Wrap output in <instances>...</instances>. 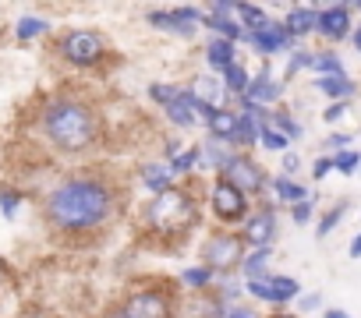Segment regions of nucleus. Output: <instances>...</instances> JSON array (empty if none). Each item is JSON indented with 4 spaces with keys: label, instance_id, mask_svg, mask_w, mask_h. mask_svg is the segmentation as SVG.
Wrapping results in <instances>:
<instances>
[{
    "label": "nucleus",
    "instance_id": "obj_1",
    "mask_svg": "<svg viewBox=\"0 0 361 318\" xmlns=\"http://www.w3.org/2000/svg\"><path fill=\"white\" fill-rule=\"evenodd\" d=\"M47 212L64 230H89L106 220L110 212V191L96 181H71L57 188L47 202Z\"/></svg>",
    "mask_w": 361,
    "mask_h": 318
},
{
    "label": "nucleus",
    "instance_id": "obj_2",
    "mask_svg": "<svg viewBox=\"0 0 361 318\" xmlns=\"http://www.w3.org/2000/svg\"><path fill=\"white\" fill-rule=\"evenodd\" d=\"M43 127H47V134H50V141H54L57 148L78 152V148H85V145L92 141V134H96V117H92V110H85L82 103L61 99V103H54V106L47 110Z\"/></svg>",
    "mask_w": 361,
    "mask_h": 318
},
{
    "label": "nucleus",
    "instance_id": "obj_3",
    "mask_svg": "<svg viewBox=\"0 0 361 318\" xmlns=\"http://www.w3.org/2000/svg\"><path fill=\"white\" fill-rule=\"evenodd\" d=\"M149 220H152V227L156 230H166V234H173V230H185L192 220H195V205H192V198L188 195H180V191H163L156 202H152V209H149Z\"/></svg>",
    "mask_w": 361,
    "mask_h": 318
},
{
    "label": "nucleus",
    "instance_id": "obj_4",
    "mask_svg": "<svg viewBox=\"0 0 361 318\" xmlns=\"http://www.w3.org/2000/svg\"><path fill=\"white\" fill-rule=\"evenodd\" d=\"M241 251H245V241H241V237H234V234H216V237H209L202 258H206L209 269H227V265L241 262Z\"/></svg>",
    "mask_w": 361,
    "mask_h": 318
},
{
    "label": "nucleus",
    "instance_id": "obj_5",
    "mask_svg": "<svg viewBox=\"0 0 361 318\" xmlns=\"http://www.w3.org/2000/svg\"><path fill=\"white\" fill-rule=\"evenodd\" d=\"M64 57H68L71 64H78V68L96 64V61L103 57V39H99L96 32H71V36L64 39Z\"/></svg>",
    "mask_w": 361,
    "mask_h": 318
},
{
    "label": "nucleus",
    "instance_id": "obj_6",
    "mask_svg": "<svg viewBox=\"0 0 361 318\" xmlns=\"http://www.w3.org/2000/svg\"><path fill=\"white\" fill-rule=\"evenodd\" d=\"M124 318H170V304L159 290H142V293L128 297Z\"/></svg>",
    "mask_w": 361,
    "mask_h": 318
},
{
    "label": "nucleus",
    "instance_id": "obj_7",
    "mask_svg": "<svg viewBox=\"0 0 361 318\" xmlns=\"http://www.w3.org/2000/svg\"><path fill=\"white\" fill-rule=\"evenodd\" d=\"M224 177H227L234 188H241V191H259V188H262V170L252 163L248 155H234L231 163L224 167Z\"/></svg>",
    "mask_w": 361,
    "mask_h": 318
},
{
    "label": "nucleus",
    "instance_id": "obj_8",
    "mask_svg": "<svg viewBox=\"0 0 361 318\" xmlns=\"http://www.w3.org/2000/svg\"><path fill=\"white\" fill-rule=\"evenodd\" d=\"M149 22L156 25V29H166V32H177V36H192L195 29H199V11L195 8H180V11H156V15H149Z\"/></svg>",
    "mask_w": 361,
    "mask_h": 318
},
{
    "label": "nucleus",
    "instance_id": "obj_9",
    "mask_svg": "<svg viewBox=\"0 0 361 318\" xmlns=\"http://www.w3.org/2000/svg\"><path fill=\"white\" fill-rule=\"evenodd\" d=\"M213 209L220 220H238L245 212V191L234 188L231 181H220L216 191H213Z\"/></svg>",
    "mask_w": 361,
    "mask_h": 318
},
{
    "label": "nucleus",
    "instance_id": "obj_10",
    "mask_svg": "<svg viewBox=\"0 0 361 318\" xmlns=\"http://www.w3.org/2000/svg\"><path fill=\"white\" fill-rule=\"evenodd\" d=\"M248 39H252L262 53H280V50H287V46L294 43V36H290L287 25H280V22H266V25L255 29Z\"/></svg>",
    "mask_w": 361,
    "mask_h": 318
},
{
    "label": "nucleus",
    "instance_id": "obj_11",
    "mask_svg": "<svg viewBox=\"0 0 361 318\" xmlns=\"http://www.w3.org/2000/svg\"><path fill=\"white\" fill-rule=\"evenodd\" d=\"M273 234H276V216H273V209L255 212V216L248 220V227H245V241H248L252 248H269Z\"/></svg>",
    "mask_w": 361,
    "mask_h": 318
},
{
    "label": "nucleus",
    "instance_id": "obj_12",
    "mask_svg": "<svg viewBox=\"0 0 361 318\" xmlns=\"http://www.w3.org/2000/svg\"><path fill=\"white\" fill-rule=\"evenodd\" d=\"M319 32L329 36V39H343V36L350 32V11H347L343 4L326 8V11L319 15Z\"/></svg>",
    "mask_w": 361,
    "mask_h": 318
},
{
    "label": "nucleus",
    "instance_id": "obj_13",
    "mask_svg": "<svg viewBox=\"0 0 361 318\" xmlns=\"http://www.w3.org/2000/svg\"><path fill=\"white\" fill-rule=\"evenodd\" d=\"M283 25H287V32H290L294 39H301V36H308L312 29H319V15H315L312 8H294Z\"/></svg>",
    "mask_w": 361,
    "mask_h": 318
},
{
    "label": "nucleus",
    "instance_id": "obj_14",
    "mask_svg": "<svg viewBox=\"0 0 361 318\" xmlns=\"http://www.w3.org/2000/svg\"><path fill=\"white\" fill-rule=\"evenodd\" d=\"M206 57H209L213 71H227L231 64H238L234 61V39H213L209 50H206Z\"/></svg>",
    "mask_w": 361,
    "mask_h": 318
},
{
    "label": "nucleus",
    "instance_id": "obj_15",
    "mask_svg": "<svg viewBox=\"0 0 361 318\" xmlns=\"http://www.w3.org/2000/svg\"><path fill=\"white\" fill-rule=\"evenodd\" d=\"M245 96H248L252 103H259V106H262V103H273V99L280 96V85H276L269 75H259V78H252V82H248V92H245Z\"/></svg>",
    "mask_w": 361,
    "mask_h": 318
},
{
    "label": "nucleus",
    "instance_id": "obj_16",
    "mask_svg": "<svg viewBox=\"0 0 361 318\" xmlns=\"http://www.w3.org/2000/svg\"><path fill=\"white\" fill-rule=\"evenodd\" d=\"M142 181H145V188H152V191H170V181H173V170L170 167H163V163H149V167H142Z\"/></svg>",
    "mask_w": 361,
    "mask_h": 318
},
{
    "label": "nucleus",
    "instance_id": "obj_17",
    "mask_svg": "<svg viewBox=\"0 0 361 318\" xmlns=\"http://www.w3.org/2000/svg\"><path fill=\"white\" fill-rule=\"evenodd\" d=\"M238 124H241V117H234V113H227V110H216L213 120H209L213 138H224V141H234V138H238Z\"/></svg>",
    "mask_w": 361,
    "mask_h": 318
},
{
    "label": "nucleus",
    "instance_id": "obj_18",
    "mask_svg": "<svg viewBox=\"0 0 361 318\" xmlns=\"http://www.w3.org/2000/svg\"><path fill=\"white\" fill-rule=\"evenodd\" d=\"M319 89H322L329 99H347V96L354 92V85H350L347 75H326V78H319Z\"/></svg>",
    "mask_w": 361,
    "mask_h": 318
},
{
    "label": "nucleus",
    "instance_id": "obj_19",
    "mask_svg": "<svg viewBox=\"0 0 361 318\" xmlns=\"http://www.w3.org/2000/svg\"><path fill=\"white\" fill-rule=\"evenodd\" d=\"M269 290H273V297L269 300H294L298 297V283L290 279V276H276V279H269Z\"/></svg>",
    "mask_w": 361,
    "mask_h": 318
},
{
    "label": "nucleus",
    "instance_id": "obj_20",
    "mask_svg": "<svg viewBox=\"0 0 361 318\" xmlns=\"http://www.w3.org/2000/svg\"><path fill=\"white\" fill-rule=\"evenodd\" d=\"M209 22V29H216L224 39H241V25L234 22V18H227V15H213V18H206Z\"/></svg>",
    "mask_w": 361,
    "mask_h": 318
},
{
    "label": "nucleus",
    "instance_id": "obj_21",
    "mask_svg": "<svg viewBox=\"0 0 361 318\" xmlns=\"http://www.w3.org/2000/svg\"><path fill=\"white\" fill-rule=\"evenodd\" d=\"M224 85H227L231 92H248V75H245V68H241V64H231V68L224 71Z\"/></svg>",
    "mask_w": 361,
    "mask_h": 318
},
{
    "label": "nucleus",
    "instance_id": "obj_22",
    "mask_svg": "<svg viewBox=\"0 0 361 318\" xmlns=\"http://www.w3.org/2000/svg\"><path fill=\"white\" fill-rule=\"evenodd\" d=\"M273 191H276L283 202H305V188L290 184L287 177H276V181H273Z\"/></svg>",
    "mask_w": 361,
    "mask_h": 318
},
{
    "label": "nucleus",
    "instance_id": "obj_23",
    "mask_svg": "<svg viewBox=\"0 0 361 318\" xmlns=\"http://www.w3.org/2000/svg\"><path fill=\"white\" fill-rule=\"evenodd\" d=\"M259 134H262V127L252 120V113H245V117H241V124H238V138H234V141H241V145H252Z\"/></svg>",
    "mask_w": 361,
    "mask_h": 318
},
{
    "label": "nucleus",
    "instance_id": "obj_24",
    "mask_svg": "<svg viewBox=\"0 0 361 318\" xmlns=\"http://www.w3.org/2000/svg\"><path fill=\"white\" fill-rule=\"evenodd\" d=\"M238 15H241V22L255 32V29H262L266 25V15H262V8H252V4H245L241 0V8H238Z\"/></svg>",
    "mask_w": 361,
    "mask_h": 318
},
{
    "label": "nucleus",
    "instance_id": "obj_25",
    "mask_svg": "<svg viewBox=\"0 0 361 318\" xmlns=\"http://www.w3.org/2000/svg\"><path fill=\"white\" fill-rule=\"evenodd\" d=\"M266 258H269L266 248H259V251L245 262V276H248V279H262V272H266Z\"/></svg>",
    "mask_w": 361,
    "mask_h": 318
},
{
    "label": "nucleus",
    "instance_id": "obj_26",
    "mask_svg": "<svg viewBox=\"0 0 361 318\" xmlns=\"http://www.w3.org/2000/svg\"><path fill=\"white\" fill-rule=\"evenodd\" d=\"M199 159H202V148H188L185 155H177V159H173L170 170H173V174H185V170H192V167L199 163Z\"/></svg>",
    "mask_w": 361,
    "mask_h": 318
},
{
    "label": "nucleus",
    "instance_id": "obj_27",
    "mask_svg": "<svg viewBox=\"0 0 361 318\" xmlns=\"http://www.w3.org/2000/svg\"><path fill=\"white\" fill-rule=\"evenodd\" d=\"M312 68L322 71V75H343V64H340V57H333V53H319Z\"/></svg>",
    "mask_w": 361,
    "mask_h": 318
},
{
    "label": "nucleus",
    "instance_id": "obj_28",
    "mask_svg": "<svg viewBox=\"0 0 361 318\" xmlns=\"http://www.w3.org/2000/svg\"><path fill=\"white\" fill-rule=\"evenodd\" d=\"M259 138H262V145H266V148H273V152H283V148H287V134H283V131H276V127H262V134H259Z\"/></svg>",
    "mask_w": 361,
    "mask_h": 318
},
{
    "label": "nucleus",
    "instance_id": "obj_29",
    "mask_svg": "<svg viewBox=\"0 0 361 318\" xmlns=\"http://www.w3.org/2000/svg\"><path fill=\"white\" fill-rule=\"evenodd\" d=\"M39 32H47V22H39V18H22L18 22V39H36Z\"/></svg>",
    "mask_w": 361,
    "mask_h": 318
},
{
    "label": "nucleus",
    "instance_id": "obj_30",
    "mask_svg": "<svg viewBox=\"0 0 361 318\" xmlns=\"http://www.w3.org/2000/svg\"><path fill=\"white\" fill-rule=\"evenodd\" d=\"M180 279H185L188 286H206V283L213 279V269H209V265H202V269H185V276H180Z\"/></svg>",
    "mask_w": 361,
    "mask_h": 318
},
{
    "label": "nucleus",
    "instance_id": "obj_31",
    "mask_svg": "<svg viewBox=\"0 0 361 318\" xmlns=\"http://www.w3.org/2000/svg\"><path fill=\"white\" fill-rule=\"evenodd\" d=\"M206 148H209V159H213V167H220V170H224V167L231 163V159H234V155H227V148L220 145V138H213V141H209Z\"/></svg>",
    "mask_w": 361,
    "mask_h": 318
},
{
    "label": "nucleus",
    "instance_id": "obj_32",
    "mask_svg": "<svg viewBox=\"0 0 361 318\" xmlns=\"http://www.w3.org/2000/svg\"><path fill=\"white\" fill-rule=\"evenodd\" d=\"M357 163H361V155H357V152H340V155L333 159V167H336L340 174H354Z\"/></svg>",
    "mask_w": 361,
    "mask_h": 318
},
{
    "label": "nucleus",
    "instance_id": "obj_33",
    "mask_svg": "<svg viewBox=\"0 0 361 318\" xmlns=\"http://www.w3.org/2000/svg\"><path fill=\"white\" fill-rule=\"evenodd\" d=\"M177 92H180V89H173V85H152V89H149V96H152L159 106H166V103H170Z\"/></svg>",
    "mask_w": 361,
    "mask_h": 318
},
{
    "label": "nucleus",
    "instance_id": "obj_34",
    "mask_svg": "<svg viewBox=\"0 0 361 318\" xmlns=\"http://www.w3.org/2000/svg\"><path fill=\"white\" fill-rule=\"evenodd\" d=\"M340 220H343V205H336V209H329V212H326V220L319 223V237H326V234H329V230H333V227H336Z\"/></svg>",
    "mask_w": 361,
    "mask_h": 318
},
{
    "label": "nucleus",
    "instance_id": "obj_35",
    "mask_svg": "<svg viewBox=\"0 0 361 318\" xmlns=\"http://www.w3.org/2000/svg\"><path fill=\"white\" fill-rule=\"evenodd\" d=\"M248 293L259 297V300H269L273 290H269V279H248Z\"/></svg>",
    "mask_w": 361,
    "mask_h": 318
},
{
    "label": "nucleus",
    "instance_id": "obj_36",
    "mask_svg": "<svg viewBox=\"0 0 361 318\" xmlns=\"http://www.w3.org/2000/svg\"><path fill=\"white\" fill-rule=\"evenodd\" d=\"M238 8H241V0H213V15H227L231 18Z\"/></svg>",
    "mask_w": 361,
    "mask_h": 318
},
{
    "label": "nucleus",
    "instance_id": "obj_37",
    "mask_svg": "<svg viewBox=\"0 0 361 318\" xmlns=\"http://www.w3.org/2000/svg\"><path fill=\"white\" fill-rule=\"evenodd\" d=\"M273 124H276V131H283V134H290V138H294V134H301V127H298L290 117H283V113H280V117H273Z\"/></svg>",
    "mask_w": 361,
    "mask_h": 318
},
{
    "label": "nucleus",
    "instance_id": "obj_38",
    "mask_svg": "<svg viewBox=\"0 0 361 318\" xmlns=\"http://www.w3.org/2000/svg\"><path fill=\"white\" fill-rule=\"evenodd\" d=\"M308 220H312V198L294 205V223H308Z\"/></svg>",
    "mask_w": 361,
    "mask_h": 318
},
{
    "label": "nucleus",
    "instance_id": "obj_39",
    "mask_svg": "<svg viewBox=\"0 0 361 318\" xmlns=\"http://www.w3.org/2000/svg\"><path fill=\"white\" fill-rule=\"evenodd\" d=\"M0 202H4V216H15L18 212V195L4 191V195H0Z\"/></svg>",
    "mask_w": 361,
    "mask_h": 318
},
{
    "label": "nucleus",
    "instance_id": "obj_40",
    "mask_svg": "<svg viewBox=\"0 0 361 318\" xmlns=\"http://www.w3.org/2000/svg\"><path fill=\"white\" fill-rule=\"evenodd\" d=\"M333 170V159H319V163H315V177H326Z\"/></svg>",
    "mask_w": 361,
    "mask_h": 318
},
{
    "label": "nucleus",
    "instance_id": "obj_41",
    "mask_svg": "<svg viewBox=\"0 0 361 318\" xmlns=\"http://www.w3.org/2000/svg\"><path fill=\"white\" fill-rule=\"evenodd\" d=\"M301 307H305V311L319 307V293H308V297H301Z\"/></svg>",
    "mask_w": 361,
    "mask_h": 318
},
{
    "label": "nucleus",
    "instance_id": "obj_42",
    "mask_svg": "<svg viewBox=\"0 0 361 318\" xmlns=\"http://www.w3.org/2000/svg\"><path fill=\"white\" fill-rule=\"evenodd\" d=\"M283 170H287V174H290V170H298V155H294V152H287V155H283Z\"/></svg>",
    "mask_w": 361,
    "mask_h": 318
},
{
    "label": "nucleus",
    "instance_id": "obj_43",
    "mask_svg": "<svg viewBox=\"0 0 361 318\" xmlns=\"http://www.w3.org/2000/svg\"><path fill=\"white\" fill-rule=\"evenodd\" d=\"M347 141H350L347 134H333V138L326 141V148H336V145H347Z\"/></svg>",
    "mask_w": 361,
    "mask_h": 318
},
{
    "label": "nucleus",
    "instance_id": "obj_44",
    "mask_svg": "<svg viewBox=\"0 0 361 318\" xmlns=\"http://www.w3.org/2000/svg\"><path fill=\"white\" fill-rule=\"evenodd\" d=\"M340 113H343V103H336V106H329V110H326V120H336Z\"/></svg>",
    "mask_w": 361,
    "mask_h": 318
},
{
    "label": "nucleus",
    "instance_id": "obj_45",
    "mask_svg": "<svg viewBox=\"0 0 361 318\" xmlns=\"http://www.w3.org/2000/svg\"><path fill=\"white\" fill-rule=\"evenodd\" d=\"M350 255H354V258H361V234L350 241Z\"/></svg>",
    "mask_w": 361,
    "mask_h": 318
},
{
    "label": "nucleus",
    "instance_id": "obj_46",
    "mask_svg": "<svg viewBox=\"0 0 361 318\" xmlns=\"http://www.w3.org/2000/svg\"><path fill=\"white\" fill-rule=\"evenodd\" d=\"M231 318H255V314H252V311H241V307H234V311H231Z\"/></svg>",
    "mask_w": 361,
    "mask_h": 318
},
{
    "label": "nucleus",
    "instance_id": "obj_47",
    "mask_svg": "<svg viewBox=\"0 0 361 318\" xmlns=\"http://www.w3.org/2000/svg\"><path fill=\"white\" fill-rule=\"evenodd\" d=\"M326 318H350L347 311H340V307H333V311H326Z\"/></svg>",
    "mask_w": 361,
    "mask_h": 318
},
{
    "label": "nucleus",
    "instance_id": "obj_48",
    "mask_svg": "<svg viewBox=\"0 0 361 318\" xmlns=\"http://www.w3.org/2000/svg\"><path fill=\"white\" fill-rule=\"evenodd\" d=\"M354 46H357V50H361V29H357V36H354Z\"/></svg>",
    "mask_w": 361,
    "mask_h": 318
},
{
    "label": "nucleus",
    "instance_id": "obj_49",
    "mask_svg": "<svg viewBox=\"0 0 361 318\" xmlns=\"http://www.w3.org/2000/svg\"><path fill=\"white\" fill-rule=\"evenodd\" d=\"M326 4H329V8H336V4H340V0H326Z\"/></svg>",
    "mask_w": 361,
    "mask_h": 318
},
{
    "label": "nucleus",
    "instance_id": "obj_50",
    "mask_svg": "<svg viewBox=\"0 0 361 318\" xmlns=\"http://www.w3.org/2000/svg\"><path fill=\"white\" fill-rule=\"evenodd\" d=\"M276 318H294V314H276Z\"/></svg>",
    "mask_w": 361,
    "mask_h": 318
},
{
    "label": "nucleus",
    "instance_id": "obj_51",
    "mask_svg": "<svg viewBox=\"0 0 361 318\" xmlns=\"http://www.w3.org/2000/svg\"><path fill=\"white\" fill-rule=\"evenodd\" d=\"M354 8H361V0H354Z\"/></svg>",
    "mask_w": 361,
    "mask_h": 318
},
{
    "label": "nucleus",
    "instance_id": "obj_52",
    "mask_svg": "<svg viewBox=\"0 0 361 318\" xmlns=\"http://www.w3.org/2000/svg\"><path fill=\"white\" fill-rule=\"evenodd\" d=\"M0 276H4V265H0Z\"/></svg>",
    "mask_w": 361,
    "mask_h": 318
}]
</instances>
